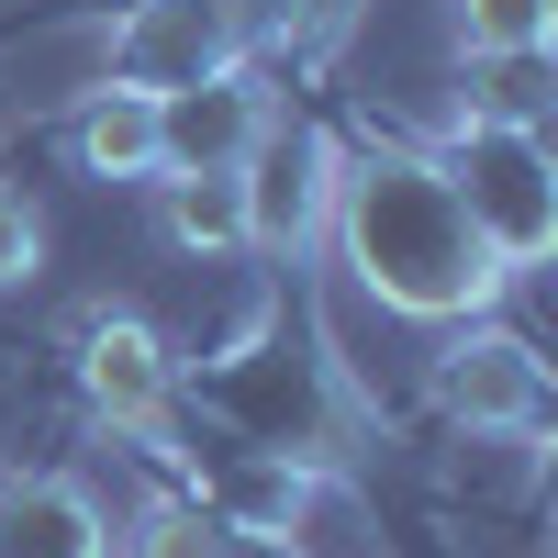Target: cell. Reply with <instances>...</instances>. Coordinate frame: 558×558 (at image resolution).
Returning a JSON list of instances; mask_svg holds the SVG:
<instances>
[{
	"label": "cell",
	"instance_id": "obj_1",
	"mask_svg": "<svg viewBox=\"0 0 558 558\" xmlns=\"http://www.w3.org/2000/svg\"><path fill=\"white\" fill-rule=\"evenodd\" d=\"M324 235H336V268H347L380 313H402V324H481V313L502 302V279H514V268L470 235L447 168L413 157V146H357V157H336Z\"/></svg>",
	"mask_w": 558,
	"mask_h": 558
},
{
	"label": "cell",
	"instance_id": "obj_2",
	"mask_svg": "<svg viewBox=\"0 0 558 558\" xmlns=\"http://www.w3.org/2000/svg\"><path fill=\"white\" fill-rule=\"evenodd\" d=\"M447 191H458V213H470V235L502 257V268H536L547 246H558V157H547V134L536 123H458L447 134Z\"/></svg>",
	"mask_w": 558,
	"mask_h": 558
},
{
	"label": "cell",
	"instance_id": "obj_3",
	"mask_svg": "<svg viewBox=\"0 0 558 558\" xmlns=\"http://www.w3.org/2000/svg\"><path fill=\"white\" fill-rule=\"evenodd\" d=\"M223 68H246V23L223 12V0H123V23H112V89L168 101V89H202Z\"/></svg>",
	"mask_w": 558,
	"mask_h": 558
},
{
	"label": "cell",
	"instance_id": "obj_4",
	"mask_svg": "<svg viewBox=\"0 0 558 558\" xmlns=\"http://www.w3.org/2000/svg\"><path fill=\"white\" fill-rule=\"evenodd\" d=\"M436 402L470 436H547V357L502 324H447L436 347Z\"/></svg>",
	"mask_w": 558,
	"mask_h": 558
},
{
	"label": "cell",
	"instance_id": "obj_5",
	"mask_svg": "<svg viewBox=\"0 0 558 558\" xmlns=\"http://www.w3.org/2000/svg\"><path fill=\"white\" fill-rule=\"evenodd\" d=\"M235 191H246V246L291 257V246L324 235V202H336V146H324L313 123L268 112V123H257V146L235 157Z\"/></svg>",
	"mask_w": 558,
	"mask_h": 558
},
{
	"label": "cell",
	"instance_id": "obj_6",
	"mask_svg": "<svg viewBox=\"0 0 558 558\" xmlns=\"http://www.w3.org/2000/svg\"><path fill=\"white\" fill-rule=\"evenodd\" d=\"M78 391L89 413H101L112 436H168V413H179V357L157 347V324H134V313H89L78 324Z\"/></svg>",
	"mask_w": 558,
	"mask_h": 558
},
{
	"label": "cell",
	"instance_id": "obj_7",
	"mask_svg": "<svg viewBox=\"0 0 558 558\" xmlns=\"http://www.w3.org/2000/svg\"><path fill=\"white\" fill-rule=\"evenodd\" d=\"M257 123H268V89L246 68H223L202 89H168V101H157V179L168 168H235L257 146Z\"/></svg>",
	"mask_w": 558,
	"mask_h": 558
},
{
	"label": "cell",
	"instance_id": "obj_8",
	"mask_svg": "<svg viewBox=\"0 0 558 558\" xmlns=\"http://www.w3.org/2000/svg\"><path fill=\"white\" fill-rule=\"evenodd\" d=\"M268 536L291 547V558H402V547H391V525L368 514V492H357V481H336V470H302V458H291V481H279Z\"/></svg>",
	"mask_w": 558,
	"mask_h": 558
},
{
	"label": "cell",
	"instance_id": "obj_9",
	"mask_svg": "<svg viewBox=\"0 0 558 558\" xmlns=\"http://www.w3.org/2000/svg\"><path fill=\"white\" fill-rule=\"evenodd\" d=\"M0 558H112V525L78 481H12L0 492Z\"/></svg>",
	"mask_w": 558,
	"mask_h": 558
},
{
	"label": "cell",
	"instance_id": "obj_10",
	"mask_svg": "<svg viewBox=\"0 0 558 558\" xmlns=\"http://www.w3.org/2000/svg\"><path fill=\"white\" fill-rule=\"evenodd\" d=\"M68 146H78V168L89 179H157V101L146 89H89L78 101V123H68Z\"/></svg>",
	"mask_w": 558,
	"mask_h": 558
},
{
	"label": "cell",
	"instance_id": "obj_11",
	"mask_svg": "<svg viewBox=\"0 0 558 558\" xmlns=\"http://www.w3.org/2000/svg\"><path fill=\"white\" fill-rule=\"evenodd\" d=\"M157 213H168V235L191 257H246V191H235V168H168Z\"/></svg>",
	"mask_w": 558,
	"mask_h": 558
},
{
	"label": "cell",
	"instance_id": "obj_12",
	"mask_svg": "<svg viewBox=\"0 0 558 558\" xmlns=\"http://www.w3.org/2000/svg\"><path fill=\"white\" fill-rule=\"evenodd\" d=\"M558 0H458V45L470 57H547Z\"/></svg>",
	"mask_w": 558,
	"mask_h": 558
},
{
	"label": "cell",
	"instance_id": "obj_13",
	"mask_svg": "<svg viewBox=\"0 0 558 558\" xmlns=\"http://www.w3.org/2000/svg\"><path fill=\"white\" fill-rule=\"evenodd\" d=\"M223 547V525L202 514V492H168V502H146V525H134V558H213Z\"/></svg>",
	"mask_w": 558,
	"mask_h": 558
},
{
	"label": "cell",
	"instance_id": "obj_14",
	"mask_svg": "<svg viewBox=\"0 0 558 558\" xmlns=\"http://www.w3.org/2000/svg\"><path fill=\"white\" fill-rule=\"evenodd\" d=\"M34 257H45V213L23 191H0V279H34Z\"/></svg>",
	"mask_w": 558,
	"mask_h": 558
},
{
	"label": "cell",
	"instance_id": "obj_15",
	"mask_svg": "<svg viewBox=\"0 0 558 558\" xmlns=\"http://www.w3.org/2000/svg\"><path fill=\"white\" fill-rule=\"evenodd\" d=\"M213 558H291V547H279V536H246V525H223V547Z\"/></svg>",
	"mask_w": 558,
	"mask_h": 558
}]
</instances>
